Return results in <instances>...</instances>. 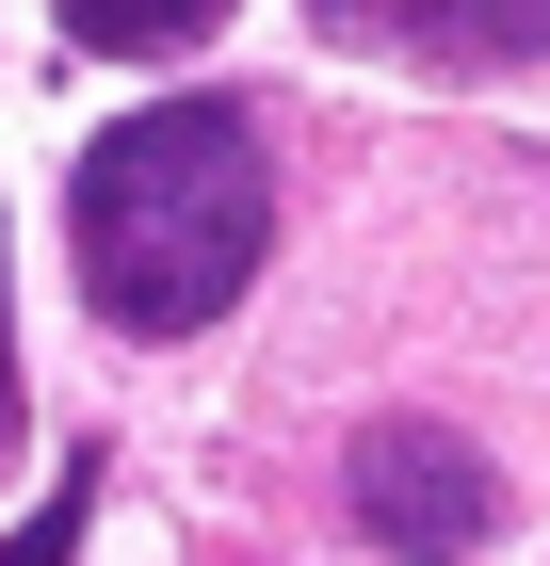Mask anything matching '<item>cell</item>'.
<instances>
[{"mask_svg":"<svg viewBox=\"0 0 550 566\" xmlns=\"http://www.w3.org/2000/svg\"><path fill=\"white\" fill-rule=\"evenodd\" d=\"M65 243H82V292L114 307L129 340H195L227 324L276 243V163H259L243 97H163V114H114L65 178Z\"/></svg>","mask_w":550,"mask_h":566,"instance_id":"6da1fadb","label":"cell"},{"mask_svg":"<svg viewBox=\"0 0 550 566\" xmlns=\"http://www.w3.org/2000/svg\"><path fill=\"white\" fill-rule=\"evenodd\" d=\"M65 17V49H97V65H163V49L227 33V0H49Z\"/></svg>","mask_w":550,"mask_h":566,"instance_id":"277c9868","label":"cell"},{"mask_svg":"<svg viewBox=\"0 0 550 566\" xmlns=\"http://www.w3.org/2000/svg\"><path fill=\"white\" fill-rule=\"evenodd\" d=\"M0 437H17V324H0Z\"/></svg>","mask_w":550,"mask_h":566,"instance_id":"8992f818","label":"cell"},{"mask_svg":"<svg viewBox=\"0 0 550 566\" xmlns=\"http://www.w3.org/2000/svg\"><path fill=\"white\" fill-rule=\"evenodd\" d=\"M340 485H356V518H373L388 566H469V551H502V470H486L454 421H373L356 453H340Z\"/></svg>","mask_w":550,"mask_h":566,"instance_id":"7a4b0ae2","label":"cell"},{"mask_svg":"<svg viewBox=\"0 0 550 566\" xmlns=\"http://www.w3.org/2000/svg\"><path fill=\"white\" fill-rule=\"evenodd\" d=\"M82 502H97V453H65V485L0 534V566H82Z\"/></svg>","mask_w":550,"mask_h":566,"instance_id":"5b68a950","label":"cell"},{"mask_svg":"<svg viewBox=\"0 0 550 566\" xmlns=\"http://www.w3.org/2000/svg\"><path fill=\"white\" fill-rule=\"evenodd\" d=\"M324 33L454 49V65H535V49H550V0H324Z\"/></svg>","mask_w":550,"mask_h":566,"instance_id":"3957f363","label":"cell"}]
</instances>
